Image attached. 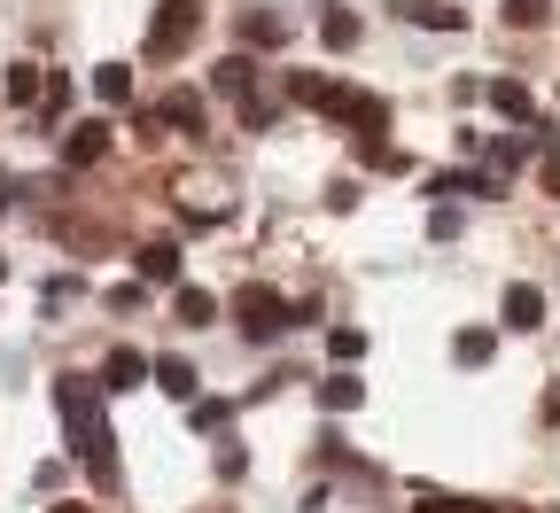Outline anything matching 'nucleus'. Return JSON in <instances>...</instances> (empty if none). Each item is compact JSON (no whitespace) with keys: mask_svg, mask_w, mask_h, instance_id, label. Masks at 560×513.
<instances>
[{"mask_svg":"<svg viewBox=\"0 0 560 513\" xmlns=\"http://www.w3.org/2000/svg\"><path fill=\"white\" fill-rule=\"evenodd\" d=\"M55 405H62V428H70V444H79V459L102 475V482H117V435H109V420H102V382H55Z\"/></svg>","mask_w":560,"mask_h":513,"instance_id":"1","label":"nucleus"},{"mask_svg":"<svg viewBox=\"0 0 560 513\" xmlns=\"http://www.w3.org/2000/svg\"><path fill=\"white\" fill-rule=\"evenodd\" d=\"M234 319H242V335H249V342H272L280 327H289V304H280L272 288H257V280H249L242 296H234Z\"/></svg>","mask_w":560,"mask_h":513,"instance_id":"2","label":"nucleus"},{"mask_svg":"<svg viewBox=\"0 0 560 513\" xmlns=\"http://www.w3.org/2000/svg\"><path fill=\"white\" fill-rule=\"evenodd\" d=\"M195 32H202V9H195V0H164L156 24H149V55H179Z\"/></svg>","mask_w":560,"mask_h":513,"instance_id":"3","label":"nucleus"},{"mask_svg":"<svg viewBox=\"0 0 560 513\" xmlns=\"http://www.w3.org/2000/svg\"><path fill=\"white\" fill-rule=\"evenodd\" d=\"M102 156H109V125H102V117H94V125H70V132H62V164H70V172H94Z\"/></svg>","mask_w":560,"mask_h":513,"instance_id":"4","label":"nucleus"},{"mask_svg":"<svg viewBox=\"0 0 560 513\" xmlns=\"http://www.w3.org/2000/svg\"><path fill=\"white\" fill-rule=\"evenodd\" d=\"M149 374H156V365L140 358V350H109V365H102V389H140Z\"/></svg>","mask_w":560,"mask_h":513,"instance_id":"5","label":"nucleus"},{"mask_svg":"<svg viewBox=\"0 0 560 513\" xmlns=\"http://www.w3.org/2000/svg\"><path fill=\"white\" fill-rule=\"evenodd\" d=\"M242 47H280V39H289V16H272V9H242Z\"/></svg>","mask_w":560,"mask_h":513,"instance_id":"6","label":"nucleus"},{"mask_svg":"<svg viewBox=\"0 0 560 513\" xmlns=\"http://www.w3.org/2000/svg\"><path fill=\"white\" fill-rule=\"evenodd\" d=\"M506 327H522V335H529V327H545V296H537L529 280H514V288H506Z\"/></svg>","mask_w":560,"mask_h":513,"instance_id":"7","label":"nucleus"},{"mask_svg":"<svg viewBox=\"0 0 560 513\" xmlns=\"http://www.w3.org/2000/svg\"><path fill=\"white\" fill-rule=\"evenodd\" d=\"M94 102H102V109H125V102H132V70H125V62H102V70H94Z\"/></svg>","mask_w":560,"mask_h":513,"instance_id":"8","label":"nucleus"},{"mask_svg":"<svg viewBox=\"0 0 560 513\" xmlns=\"http://www.w3.org/2000/svg\"><path fill=\"white\" fill-rule=\"evenodd\" d=\"M319 405H327V412H359V405H366V382H359V374H327V382H319Z\"/></svg>","mask_w":560,"mask_h":513,"instance_id":"9","label":"nucleus"},{"mask_svg":"<svg viewBox=\"0 0 560 513\" xmlns=\"http://www.w3.org/2000/svg\"><path fill=\"white\" fill-rule=\"evenodd\" d=\"M156 125H179V132H202V94H164V109H156Z\"/></svg>","mask_w":560,"mask_h":513,"instance_id":"10","label":"nucleus"},{"mask_svg":"<svg viewBox=\"0 0 560 513\" xmlns=\"http://www.w3.org/2000/svg\"><path fill=\"white\" fill-rule=\"evenodd\" d=\"M39 94H47V70H39V62H16V70H9V102H16V109H39Z\"/></svg>","mask_w":560,"mask_h":513,"instance_id":"11","label":"nucleus"},{"mask_svg":"<svg viewBox=\"0 0 560 513\" xmlns=\"http://www.w3.org/2000/svg\"><path fill=\"white\" fill-rule=\"evenodd\" d=\"M156 389L179 397V405H195V365L187 358H156Z\"/></svg>","mask_w":560,"mask_h":513,"instance_id":"12","label":"nucleus"},{"mask_svg":"<svg viewBox=\"0 0 560 513\" xmlns=\"http://www.w3.org/2000/svg\"><path fill=\"white\" fill-rule=\"evenodd\" d=\"M490 350H499V327H459V342H452L459 365H490Z\"/></svg>","mask_w":560,"mask_h":513,"instance_id":"13","label":"nucleus"},{"mask_svg":"<svg viewBox=\"0 0 560 513\" xmlns=\"http://www.w3.org/2000/svg\"><path fill=\"white\" fill-rule=\"evenodd\" d=\"M482 94H490V109H499V117H529V86H522V79H490Z\"/></svg>","mask_w":560,"mask_h":513,"instance_id":"14","label":"nucleus"},{"mask_svg":"<svg viewBox=\"0 0 560 513\" xmlns=\"http://www.w3.org/2000/svg\"><path fill=\"white\" fill-rule=\"evenodd\" d=\"M249 79H257V62H249V55H226L219 70H210V86H219V94H249Z\"/></svg>","mask_w":560,"mask_h":513,"instance_id":"15","label":"nucleus"},{"mask_svg":"<svg viewBox=\"0 0 560 513\" xmlns=\"http://www.w3.org/2000/svg\"><path fill=\"white\" fill-rule=\"evenodd\" d=\"M319 39H327L335 55H342V47H359V16H350V9H327V16H319Z\"/></svg>","mask_w":560,"mask_h":513,"instance_id":"16","label":"nucleus"},{"mask_svg":"<svg viewBox=\"0 0 560 513\" xmlns=\"http://www.w3.org/2000/svg\"><path fill=\"white\" fill-rule=\"evenodd\" d=\"M140 280H179V249L172 242H149V249H140Z\"/></svg>","mask_w":560,"mask_h":513,"instance_id":"17","label":"nucleus"},{"mask_svg":"<svg viewBox=\"0 0 560 513\" xmlns=\"http://www.w3.org/2000/svg\"><path fill=\"white\" fill-rule=\"evenodd\" d=\"M219 319V296H202V288H179V327H210Z\"/></svg>","mask_w":560,"mask_h":513,"instance_id":"18","label":"nucleus"},{"mask_svg":"<svg viewBox=\"0 0 560 513\" xmlns=\"http://www.w3.org/2000/svg\"><path fill=\"white\" fill-rule=\"evenodd\" d=\"M405 16H412V24H444V32H459V24H467L459 9H444V0H405Z\"/></svg>","mask_w":560,"mask_h":513,"instance_id":"19","label":"nucleus"},{"mask_svg":"<svg viewBox=\"0 0 560 513\" xmlns=\"http://www.w3.org/2000/svg\"><path fill=\"white\" fill-rule=\"evenodd\" d=\"M226 420H234V405H226V397H195V428H202V435H219Z\"/></svg>","mask_w":560,"mask_h":513,"instance_id":"20","label":"nucleus"},{"mask_svg":"<svg viewBox=\"0 0 560 513\" xmlns=\"http://www.w3.org/2000/svg\"><path fill=\"white\" fill-rule=\"evenodd\" d=\"M62 109H70V79H47V94H39V125H62Z\"/></svg>","mask_w":560,"mask_h":513,"instance_id":"21","label":"nucleus"},{"mask_svg":"<svg viewBox=\"0 0 560 513\" xmlns=\"http://www.w3.org/2000/svg\"><path fill=\"white\" fill-rule=\"evenodd\" d=\"M327 350H335V365H350V358H366V335H359V327H335Z\"/></svg>","mask_w":560,"mask_h":513,"instance_id":"22","label":"nucleus"},{"mask_svg":"<svg viewBox=\"0 0 560 513\" xmlns=\"http://www.w3.org/2000/svg\"><path fill=\"white\" fill-rule=\"evenodd\" d=\"M412 513H490V505H482V498H436V490H429Z\"/></svg>","mask_w":560,"mask_h":513,"instance_id":"23","label":"nucleus"},{"mask_svg":"<svg viewBox=\"0 0 560 513\" xmlns=\"http://www.w3.org/2000/svg\"><path fill=\"white\" fill-rule=\"evenodd\" d=\"M552 0H506V24H545Z\"/></svg>","mask_w":560,"mask_h":513,"instance_id":"24","label":"nucleus"},{"mask_svg":"<svg viewBox=\"0 0 560 513\" xmlns=\"http://www.w3.org/2000/svg\"><path fill=\"white\" fill-rule=\"evenodd\" d=\"M545 187H552V195H560V149H552V156H545Z\"/></svg>","mask_w":560,"mask_h":513,"instance_id":"25","label":"nucleus"},{"mask_svg":"<svg viewBox=\"0 0 560 513\" xmlns=\"http://www.w3.org/2000/svg\"><path fill=\"white\" fill-rule=\"evenodd\" d=\"M47 513H94V505H47Z\"/></svg>","mask_w":560,"mask_h":513,"instance_id":"26","label":"nucleus"},{"mask_svg":"<svg viewBox=\"0 0 560 513\" xmlns=\"http://www.w3.org/2000/svg\"><path fill=\"white\" fill-rule=\"evenodd\" d=\"M0 210H9V179H0Z\"/></svg>","mask_w":560,"mask_h":513,"instance_id":"27","label":"nucleus"},{"mask_svg":"<svg viewBox=\"0 0 560 513\" xmlns=\"http://www.w3.org/2000/svg\"><path fill=\"white\" fill-rule=\"evenodd\" d=\"M0 272H9V257H0Z\"/></svg>","mask_w":560,"mask_h":513,"instance_id":"28","label":"nucleus"}]
</instances>
